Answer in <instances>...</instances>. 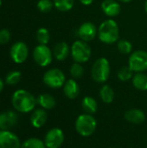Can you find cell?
Segmentation results:
<instances>
[{
	"label": "cell",
	"mask_w": 147,
	"mask_h": 148,
	"mask_svg": "<svg viewBox=\"0 0 147 148\" xmlns=\"http://www.w3.org/2000/svg\"><path fill=\"white\" fill-rule=\"evenodd\" d=\"M11 103L16 111L20 113H29L34 110L37 101L29 91L18 89L14 92L11 98Z\"/></svg>",
	"instance_id": "1"
},
{
	"label": "cell",
	"mask_w": 147,
	"mask_h": 148,
	"mask_svg": "<svg viewBox=\"0 0 147 148\" xmlns=\"http://www.w3.org/2000/svg\"><path fill=\"white\" fill-rule=\"evenodd\" d=\"M98 36L101 42L106 44L117 42L120 37V30L117 23L113 19H107L102 22L98 29Z\"/></svg>",
	"instance_id": "2"
},
{
	"label": "cell",
	"mask_w": 147,
	"mask_h": 148,
	"mask_svg": "<svg viewBox=\"0 0 147 148\" xmlns=\"http://www.w3.org/2000/svg\"><path fill=\"white\" fill-rule=\"evenodd\" d=\"M75 130L82 137L91 136L96 130V119L89 114H84L78 116L75 121Z\"/></svg>",
	"instance_id": "3"
},
{
	"label": "cell",
	"mask_w": 147,
	"mask_h": 148,
	"mask_svg": "<svg viewBox=\"0 0 147 148\" xmlns=\"http://www.w3.org/2000/svg\"><path fill=\"white\" fill-rule=\"evenodd\" d=\"M111 66L107 59L101 57L97 59L93 64L91 69L92 78L98 83H103L107 82L110 76Z\"/></svg>",
	"instance_id": "4"
},
{
	"label": "cell",
	"mask_w": 147,
	"mask_h": 148,
	"mask_svg": "<svg viewBox=\"0 0 147 148\" xmlns=\"http://www.w3.org/2000/svg\"><path fill=\"white\" fill-rule=\"evenodd\" d=\"M92 50L87 42L82 40L75 41L71 46V56L75 62L85 63L89 61Z\"/></svg>",
	"instance_id": "5"
},
{
	"label": "cell",
	"mask_w": 147,
	"mask_h": 148,
	"mask_svg": "<svg viewBox=\"0 0 147 148\" xmlns=\"http://www.w3.org/2000/svg\"><path fill=\"white\" fill-rule=\"evenodd\" d=\"M42 81L46 86L51 88H60L66 82L64 73L59 69H51L45 72Z\"/></svg>",
	"instance_id": "6"
},
{
	"label": "cell",
	"mask_w": 147,
	"mask_h": 148,
	"mask_svg": "<svg viewBox=\"0 0 147 148\" xmlns=\"http://www.w3.org/2000/svg\"><path fill=\"white\" fill-rule=\"evenodd\" d=\"M128 66L133 72L142 73L147 70V52L136 50L133 52L128 60Z\"/></svg>",
	"instance_id": "7"
},
{
	"label": "cell",
	"mask_w": 147,
	"mask_h": 148,
	"mask_svg": "<svg viewBox=\"0 0 147 148\" xmlns=\"http://www.w3.org/2000/svg\"><path fill=\"white\" fill-rule=\"evenodd\" d=\"M33 58L37 65L47 67L52 62L53 53L47 45L39 44L33 50Z\"/></svg>",
	"instance_id": "8"
},
{
	"label": "cell",
	"mask_w": 147,
	"mask_h": 148,
	"mask_svg": "<svg viewBox=\"0 0 147 148\" xmlns=\"http://www.w3.org/2000/svg\"><path fill=\"white\" fill-rule=\"evenodd\" d=\"M10 55L15 63H23L29 56V49L27 44L21 41L13 43L10 50Z\"/></svg>",
	"instance_id": "9"
},
{
	"label": "cell",
	"mask_w": 147,
	"mask_h": 148,
	"mask_svg": "<svg viewBox=\"0 0 147 148\" xmlns=\"http://www.w3.org/2000/svg\"><path fill=\"white\" fill-rule=\"evenodd\" d=\"M64 142V133L58 127L48 131L44 138V144L47 148H60Z\"/></svg>",
	"instance_id": "10"
},
{
	"label": "cell",
	"mask_w": 147,
	"mask_h": 148,
	"mask_svg": "<svg viewBox=\"0 0 147 148\" xmlns=\"http://www.w3.org/2000/svg\"><path fill=\"white\" fill-rule=\"evenodd\" d=\"M18 137L10 130H0V148H21Z\"/></svg>",
	"instance_id": "11"
},
{
	"label": "cell",
	"mask_w": 147,
	"mask_h": 148,
	"mask_svg": "<svg viewBox=\"0 0 147 148\" xmlns=\"http://www.w3.org/2000/svg\"><path fill=\"white\" fill-rule=\"evenodd\" d=\"M78 36L84 42H90L95 38L98 33L97 27L90 22L83 23L78 29Z\"/></svg>",
	"instance_id": "12"
},
{
	"label": "cell",
	"mask_w": 147,
	"mask_h": 148,
	"mask_svg": "<svg viewBox=\"0 0 147 148\" xmlns=\"http://www.w3.org/2000/svg\"><path fill=\"white\" fill-rule=\"evenodd\" d=\"M18 115L14 111H5L0 114V130H10L17 122Z\"/></svg>",
	"instance_id": "13"
},
{
	"label": "cell",
	"mask_w": 147,
	"mask_h": 148,
	"mask_svg": "<svg viewBox=\"0 0 147 148\" xmlns=\"http://www.w3.org/2000/svg\"><path fill=\"white\" fill-rule=\"evenodd\" d=\"M101 10L107 16L113 17L120 14V5L116 0H104L101 3Z\"/></svg>",
	"instance_id": "14"
},
{
	"label": "cell",
	"mask_w": 147,
	"mask_h": 148,
	"mask_svg": "<svg viewBox=\"0 0 147 148\" xmlns=\"http://www.w3.org/2000/svg\"><path fill=\"white\" fill-rule=\"evenodd\" d=\"M48 120V114L43 108H37L34 110L30 116L31 125L36 128H40L45 125Z\"/></svg>",
	"instance_id": "15"
},
{
	"label": "cell",
	"mask_w": 147,
	"mask_h": 148,
	"mask_svg": "<svg viewBox=\"0 0 147 148\" xmlns=\"http://www.w3.org/2000/svg\"><path fill=\"white\" fill-rule=\"evenodd\" d=\"M124 117L128 122L136 124V125L142 124L146 121V114L142 110L138 109V108H133V109L126 111L125 113Z\"/></svg>",
	"instance_id": "16"
},
{
	"label": "cell",
	"mask_w": 147,
	"mask_h": 148,
	"mask_svg": "<svg viewBox=\"0 0 147 148\" xmlns=\"http://www.w3.org/2000/svg\"><path fill=\"white\" fill-rule=\"evenodd\" d=\"M63 93L68 99L74 100L78 97L80 94V87L75 79H69L66 81L63 85Z\"/></svg>",
	"instance_id": "17"
},
{
	"label": "cell",
	"mask_w": 147,
	"mask_h": 148,
	"mask_svg": "<svg viewBox=\"0 0 147 148\" xmlns=\"http://www.w3.org/2000/svg\"><path fill=\"white\" fill-rule=\"evenodd\" d=\"M69 53H71V49L65 42L56 43L53 50V56L58 61H64L69 56Z\"/></svg>",
	"instance_id": "18"
},
{
	"label": "cell",
	"mask_w": 147,
	"mask_h": 148,
	"mask_svg": "<svg viewBox=\"0 0 147 148\" xmlns=\"http://www.w3.org/2000/svg\"><path fill=\"white\" fill-rule=\"evenodd\" d=\"M37 103L42 107V108L45 110L53 109L56 105V101L54 96L49 94H42L40 95L37 99Z\"/></svg>",
	"instance_id": "19"
},
{
	"label": "cell",
	"mask_w": 147,
	"mask_h": 148,
	"mask_svg": "<svg viewBox=\"0 0 147 148\" xmlns=\"http://www.w3.org/2000/svg\"><path fill=\"white\" fill-rule=\"evenodd\" d=\"M81 107L82 109L86 112V114H93L96 113L98 109V103L94 98L91 96H86L81 101Z\"/></svg>",
	"instance_id": "20"
},
{
	"label": "cell",
	"mask_w": 147,
	"mask_h": 148,
	"mask_svg": "<svg viewBox=\"0 0 147 148\" xmlns=\"http://www.w3.org/2000/svg\"><path fill=\"white\" fill-rule=\"evenodd\" d=\"M133 87L140 91L147 90V75L142 73H136L133 77Z\"/></svg>",
	"instance_id": "21"
},
{
	"label": "cell",
	"mask_w": 147,
	"mask_h": 148,
	"mask_svg": "<svg viewBox=\"0 0 147 148\" xmlns=\"http://www.w3.org/2000/svg\"><path fill=\"white\" fill-rule=\"evenodd\" d=\"M100 97L103 102L112 103L114 99V91L109 85H103L100 90Z\"/></svg>",
	"instance_id": "22"
},
{
	"label": "cell",
	"mask_w": 147,
	"mask_h": 148,
	"mask_svg": "<svg viewBox=\"0 0 147 148\" xmlns=\"http://www.w3.org/2000/svg\"><path fill=\"white\" fill-rule=\"evenodd\" d=\"M75 4V0H54V6L60 11H68Z\"/></svg>",
	"instance_id": "23"
},
{
	"label": "cell",
	"mask_w": 147,
	"mask_h": 148,
	"mask_svg": "<svg viewBox=\"0 0 147 148\" xmlns=\"http://www.w3.org/2000/svg\"><path fill=\"white\" fill-rule=\"evenodd\" d=\"M21 148H47L44 141L37 138H29L26 140L22 145Z\"/></svg>",
	"instance_id": "24"
},
{
	"label": "cell",
	"mask_w": 147,
	"mask_h": 148,
	"mask_svg": "<svg viewBox=\"0 0 147 148\" xmlns=\"http://www.w3.org/2000/svg\"><path fill=\"white\" fill-rule=\"evenodd\" d=\"M36 36L39 44H42V45H47L50 40L49 31L46 28H40L39 29H37Z\"/></svg>",
	"instance_id": "25"
},
{
	"label": "cell",
	"mask_w": 147,
	"mask_h": 148,
	"mask_svg": "<svg viewBox=\"0 0 147 148\" xmlns=\"http://www.w3.org/2000/svg\"><path fill=\"white\" fill-rule=\"evenodd\" d=\"M117 75L121 82H127L133 77V71L129 66H124L119 70Z\"/></svg>",
	"instance_id": "26"
},
{
	"label": "cell",
	"mask_w": 147,
	"mask_h": 148,
	"mask_svg": "<svg viewBox=\"0 0 147 148\" xmlns=\"http://www.w3.org/2000/svg\"><path fill=\"white\" fill-rule=\"evenodd\" d=\"M117 48L119 51L122 54H130L133 50V44L128 40H120L117 43Z\"/></svg>",
	"instance_id": "27"
},
{
	"label": "cell",
	"mask_w": 147,
	"mask_h": 148,
	"mask_svg": "<svg viewBox=\"0 0 147 148\" xmlns=\"http://www.w3.org/2000/svg\"><path fill=\"white\" fill-rule=\"evenodd\" d=\"M21 77H22L21 72H19V71H11L6 75L5 82L8 85H16L20 82Z\"/></svg>",
	"instance_id": "28"
},
{
	"label": "cell",
	"mask_w": 147,
	"mask_h": 148,
	"mask_svg": "<svg viewBox=\"0 0 147 148\" xmlns=\"http://www.w3.org/2000/svg\"><path fill=\"white\" fill-rule=\"evenodd\" d=\"M70 74L74 79H80L84 74V69L79 62H75L70 68Z\"/></svg>",
	"instance_id": "29"
},
{
	"label": "cell",
	"mask_w": 147,
	"mask_h": 148,
	"mask_svg": "<svg viewBox=\"0 0 147 148\" xmlns=\"http://www.w3.org/2000/svg\"><path fill=\"white\" fill-rule=\"evenodd\" d=\"M54 6V2L51 0H39L37 3V8L38 10L42 13H48L49 12Z\"/></svg>",
	"instance_id": "30"
},
{
	"label": "cell",
	"mask_w": 147,
	"mask_h": 148,
	"mask_svg": "<svg viewBox=\"0 0 147 148\" xmlns=\"http://www.w3.org/2000/svg\"><path fill=\"white\" fill-rule=\"evenodd\" d=\"M10 37H11V35L8 29H3L0 30V44L8 43L10 40Z\"/></svg>",
	"instance_id": "31"
},
{
	"label": "cell",
	"mask_w": 147,
	"mask_h": 148,
	"mask_svg": "<svg viewBox=\"0 0 147 148\" xmlns=\"http://www.w3.org/2000/svg\"><path fill=\"white\" fill-rule=\"evenodd\" d=\"M83 5H90L93 2H94V0H79Z\"/></svg>",
	"instance_id": "32"
},
{
	"label": "cell",
	"mask_w": 147,
	"mask_h": 148,
	"mask_svg": "<svg viewBox=\"0 0 147 148\" xmlns=\"http://www.w3.org/2000/svg\"><path fill=\"white\" fill-rule=\"evenodd\" d=\"M3 87H4V83H3V81L0 78V93L3 91Z\"/></svg>",
	"instance_id": "33"
},
{
	"label": "cell",
	"mask_w": 147,
	"mask_h": 148,
	"mask_svg": "<svg viewBox=\"0 0 147 148\" xmlns=\"http://www.w3.org/2000/svg\"><path fill=\"white\" fill-rule=\"evenodd\" d=\"M118 1L122 2V3H130V2H132L133 0H118Z\"/></svg>",
	"instance_id": "34"
},
{
	"label": "cell",
	"mask_w": 147,
	"mask_h": 148,
	"mask_svg": "<svg viewBox=\"0 0 147 148\" xmlns=\"http://www.w3.org/2000/svg\"><path fill=\"white\" fill-rule=\"evenodd\" d=\"M145 10L147 12V0H146L145 2Z\"/></svg>",
	"instance_id": "35"
},
{
	"label": "cell",
	"mask_w": 147,
	"mask_h": 148,
	"mask_svg": "<svg viewBox=\"0 0 147 148\" xmlns=\"http://www.w3.org/2000/svg\"><path fill=\"white\" fill-rule=\"evenodd\" d=\"M1 4H2V0H0V6H1Z\"/></svg>",
	"instance_id": "36"
},
{
	"label": "cell",
	"mask_w": 147,
	"mask_h": 148,
	"mask_svg": "<svg viewBox=\"0 0 147 148\" xmlns=\"http://www.w3.org/2000/svg\"><path fill=\"white\" fill-rule=\"evenodd\" d=\"M109 148H115V147H109Z\"/></svg>",
	"instance_id": "37"
},
{
	"label": "cell",
	"mask_w": 147,
	"mask_h": 148,
	"mask_svg": "<svg viewBox=\"0 0 147 148\" xmlns=\"http://www.w3.org/2000/svg\"><path fill=\"white\" fill-rule=\"evenodd\" d=\"M146 148H147V147H146Z\"/></svg>",
	"instance_id": "38"
}]
</instances>
